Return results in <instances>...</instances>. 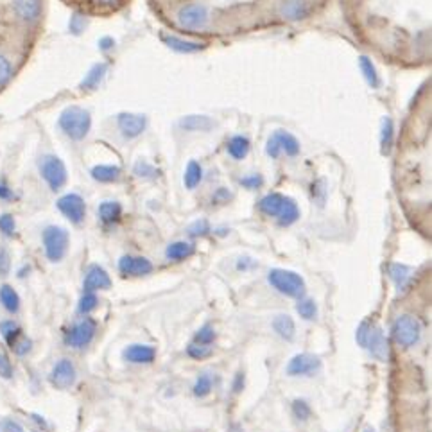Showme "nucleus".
<instances>
[{
  "mask_svg": "<svg viewBox=\"0 0 432 432\" xmlns=\"http://www.w3.org/2000/svg\"><path fill=\"white\" fill-rule=\"evenodd\" d=\"M122 355L126 361L135 362V364H149V362L155 361L156 350L153 346H147V344H131L124 350Z\"/></svg>",
  "mask_w": 432,
  "mask_h": 432,
  "instance_id": "obj_16",
  "label": "nucleus"
},
{
  "mask_svg": "<svg viewBox=\"0 0 432 432\" xmlns=\"http://www.w3.org/2000/svg\"><path fill=\"white\" fill-rule=\"evenodd\" d=\"M267 280L278 292H282L289 298H301L305 292V280L294 271L273 270L270 271Z\"/></svg>",
  "mask_w": 432,
  "mask_h": 432,
  "instance_id": "obj_2",
  "label": "nucleus"
},
{
  "mask_svg": "<svg viewBox=\"0 0 432 432\" xmlns=\"http://www.w3.org/2000/svg\"><path fill=\"white\" fill-rule=\"evenodd\" d=\"M146 117L137 113L119 115V129L126 138H137L146 129Z\"/></svg>",
  "mask_w": 432,
  "mask_h": 432,
  "instance_id": "obj_14",
  "label": "nucleus"
},
{
  "mask_svg": "<svg viewBox=\"0 0 432 432\" xmlns=\"http://www.w3.org/2000/svg\"><path fill=\"white\" fill-rule=\"evenodd\" d=\"M364 432H375V431H373V429H366V431H364Z\"/></svg>",
  "mask_w": 432,
  "mask_h": 432,
  "instance_id": "obj_53",
  "label": "nucleus"
},
{
  "mask_svg": "<svg viewBox=\"0 0 432 432\" xmlns=\"http://www.w3.org/2000/svg\"><path fill=\"white\" fill-rule=\"evenodd\" d=\"M287 198L282 194H267L261 199V203H259V208H261V212L267 217H276L282 210V207L285 205Z\"/></svg>",
  "mask_w": 432,
  "mask_h": 432,
  "instance_id": "obj_19",
  "label": "nucleus"
},
{
  "mask_svg": "<svg viewBox=\"0 0 432 432\" xmlns=\"http://www.w3.org/2000/svg\"><path fill=\"white\" fill-rule=\"evenodd\" d=\"M276 219L282 226H291L294 225L296 220L300 219V208L294 203V199L287 198L285 205L282 207V210H280V214L276 216Z\"/></svg>",
  "mask_w": 432,
  "mask_h": 432,
  "instance_id": "obj_25",
  "label": "nucleus"
},
{
  "mask_svg": "<svg viewBox=\"0 0 432 432\" xmlns=\"http://www.w3.org/2000/svg\"><path fill=\"white\" fill-rule=\"evenodd\" d=\"M187 353H189L192 359H205L208 355H212V346H208V344H198V343H192L187 348Z\"/></svg>",
  "mask_w": 432,
  "mask_h": 432,
  "instance_id": "obj_38",
  "label": "nucleus"
},
{
  "mask_svg": "<svg viewBox=\"0 0 432 432\" xmlns=\"http://www.w3.org/2000/svg\"><path fill=\"white\" fill-rule=\"evenodd\" d=\"M228 153L235 160L246 158L247 153H250V140L246 137L237 135V137H234L228 142Z\"/></svg>",
  "mask_w": 432,
  "mask_h": 432,
  "instance_id": "obj_28",
  "label": "nucleus"
},
{
  "mask_svg": "<svg viewBox=\"0 0 432 432\" xmlns=\"http://www.w3.org/2000/svg\"><path fill=\"white\" fill-rule=\"evenodd\" d=\"M110 274L102 270L101 265H90L84 276V292H95L102 289H110Z\"/></svg>",
  "mask_w": 432,
  "mask_h": 432,
  "instance_id": "obj_15",
  "label": "nucleus"
},
{
  "mask_svg": "<svg viewBox=\"0 0 432 432\" xmlns=\"http://www.w3.org/2000/svg\"><path fill=\"white\" fill-rule=\"evenodd\" d=\"M214 339H216V330L210 325L201 326L196 334V343L198 344H210Z\"/></svg>",
  "mask_w": 432,
  "mask_h": 432,
  "instance_id": "obj_40",
  "label": "nucleus"
},
{
  "mask_svg": "<svg viewBox=\"0 0 432 432\" xmlns=\"http://www.w3.org/2000/svg\"><path fill=\"white\" fill-rule=\"evenodd\" d=\"M68 232L62 226H47L44 229V250L50 262H59L68 250Z\"/></svg>",
  "mask_w": 432,
  "mask_h": 432,
  "instance_id": "obj_3",
  "label": "nucleus"
},
{
  "mask_svg": "<svg viewBox=\"0 0 432 432\" xmlns=\"http://www.w3.org/2000/svg\"><path fill=\"white\" fill-rule=\"evenodd\" d=\"M9 267H11L9 253L6 250H0V274H8Z\"/></svg>",
  "mask_w": 432,
  "mask_h": 432,
  "instance_id": "obj_50",
  "label": "nucleus"
},
{
  "mask_svg": "<svg viewBox=\"0 0 432 432\" xmlns=\"http://www.w3.org/2000/svg\"><path fill=\"white\" fill-rule=\"evenodd\" d=\"M180 126L187 131H208L210 128H214V120L205 115H189L180 120Z\"/></svg>",
  "mask_w": 432,
  "mask_h": 432,
  "instance_id": "obj_20",
  "label": "nucleus"
},
{
  "mask_svg": "<svg viewBox=\"0 0 432 432\" xmlns=\"http://www.w3.org/2000/svg\"><path fill=\"white\" fill-rule=\"evenodd\" d=\"M122 174L120 167L117 165H95L92 169V178L95 181H101V183H113L117 181Z\"/></svg>",
  "mask_w": 432,
  "mask_h": 432,
  "instance_id": "obj_22",
  "label": "nucleus"
},
{
  "mask_svg": "<svg viewBox=\"0 0 432 432\" xmlns=\"http://www.w3.org/2000/svg\"><path fill=\"white\" fill-rule=\"evenodd\" d=\"M13 77V65L8 57L0 54V88L9 83V79Z\"/></svg>",
  "mask_w": 432,
  "mask_h": 432,
  "instance_id": "obj_37",
  "label": "nucleus"
},
{
  "mask_svg": "<svg viewBox=\"0 0 432 432\" xmlns=\"http://www.w3.org/2000/svg\"><path fill=\"white\" fill-rule=\"evenodd\" d=\"M0 303L4 305L8 312L15 314L20 309V296L11 285H2L0 287Z\"/></svg>",
  "mask_w": 432,
  "mask_h": 432,
  "instance_id": "obj_27",
  "label": "nucleus"
},
{
  "mask_svg": "<svg viewBox=\"0 0 432 432\" xmlns=\"http://www.w3.org/2000/svg\"><path fill=\"white\" fill-rule=\"evenodd\" d=\"M321 370V361L312 353H300L287 364V375L291 377H312Z\"/></svg>",
  "mask_w": 432,
  "mask_h": 432,
  "instance_id": "obj_6",
  "label": "nucleus"
},
{
  "mask_svg": "<svg viewBox=\"0 0 432 432\" xmlns=\"http://www.w3.org/2000/svg\"><path fill=\"white\" fill-rule=\"evenodd\" d=\"M273 328L280 337H283V339L291 341L292 337H294L296 330L294 321H292L291 316H287V314H282V316H276V318H274Z\"/></svg>",
  "mask_w": 432,
  "mask_h": 432,
  "instance_id": "obj_26",
  "label": "nucleus"
},
{
  "mask_svg": "<svg viewBox=\"0 0 432 432\" xmlns=\"http://www.w3.org/2000/svg\"><path fill=\"white\" fill-rule=\"evenodd\" d=\"M84 27H86V20H84L83 15H74L71 18V31L74 35H79L81 31H84Z\"/></svg>",
  "mask_w": 432,
  "mask_h": 432,
  "instance_id": "obj_46",
  "label": "nucleus"
},
{
  "mask_svg": "<svg viewBox=\"0 0 432 432\" xmlns=\"http://www.w3.org/2000/svg\"><path fill=\"white\" fill-rule=\"evenodd\" d=\"M0 377H4V379H11L13 377V366H11L9 359L2 352H0Z\"/></svg>",
  "mask_w": 432,
  "mask_h": 432,
  "instance_id": "obj_44",
  "label": "nucleus"
},
{
  "mask_svg": "<svg viewBox=\"0 0 432 432\" xmlns=\"http://www.w3.org/2000/svg\"><path fill=\"white\" fill-rule=\"evenodd\" d=\"M95 307H97V296L93 294V292H84L83 298H81V301H79L81 312L88 314V312H92Z\"/></svg>",
  "mask_w": 432,
  "mask_h": 432,
  "instance_id": "obj_41",
  "label": "nucleus"
},
{
  "mask_svg": "<svg viewBox=\"0 0 432 432\" xmlns=\"http://www.w3.org/2000/svg\"><path fill=\"white\" fill-rule=\"evenodd\" d=\"M359 66H361V71H362V74H364V77H366L368 84H370L371 88H377V86H379V74H377L375 65L371 63L370 57L361 56V59H359Z\"/></svg>",
  "mask_w": 432,
  "mask_h": 432,
  "instance_id": "obj_31",
  "label": "nucleus"
},
{
  "mask_svg": "<svg viewBox=\"0 0 432 432\" xmlns=\"http://www.w3.org/2000/svg\"><path fill=\"white\" fill-rule=\"evenodd\" d=\"M241 183H243L246 189H256V187L262 185V178L256 176V174H253V176L243 178V180H241Z\"/></svg>",
  "mask_w": 432,
  "mask_h": 432,
  "instance_id": "obj_49",
  "label": "nucleus"
},
{
  "mask_svg": "<svg viewBox=\"0 0 432 432\" xmlns=\"http://www.w3.org/2000/svg\"><path fill=\"white\" fill-rule=\"evenodd\" d=\"M15 229H17L15 217L11 216V214H2V216H0V232H2L6 237H13Z\"/></svg>",
  "mask_w": 432,
  "mask_h": 432,
  "instance_id": "obj_39",
  "label": "nucleus"
},
{
  "mask_svg": "<svg viewBox=\"0 0 432 432\" xmlns=\"http://www.w3.org/2000/svg\"><path fill=\"white\" fill-rule=\"evenodd\" d=\"M156 172L158 171H156L153 165H149L147 162H144V160L137 162V165H135V174H137L138 178H155Z\"/></svg>",
  "mask_w": 432,
  "mask_h": 432,
  "instance_id": "obj_43",
  "label": "nucleus"
},
{
  "mask_svg": "<svg viewBox=\"0 0 432 432\" xmlns=\"http://www.w3.org/2000/svg\"><path fill=\"white\" fill-rule=\"evenodd\" d=\"M41 0H13V11L22 22L35 24L41 17Z\"/></svg>",
  "mask_w": 432,
  "mask_h": 432,
  "instance_id": "obj_13",
  "label": "nucleus"
},
{
  "mask_svg": "<svg viewBox=\"0 0 432 432\" xmlns=\"http://www.w3.org/2000/svg\"><path fill=\"white\" fill-rule=\"evenodd\" d=\"M122 216V207H120L117 201H104L99 207V219L104 223V225H113Z\"/></svg>",
  "mask_w": 432,
  "mask_h": 432,
  "instance_id": "obj_24",
  "label": "nucleus"
},
{
  "mask_svg": "<svg viewBox=\"0 0 432 432\" xmlns=\"http://www.w3.org/2000/svg\"><path fill=\"white\" fill-rule=\"evenodd\" d=\"M201 180H203V169H201V165L198 162H190L187 165L185 178H183L185 187L187 189H196L201 183Z\"/></svg>",
  "mask_w": 432,
  "mask_h": 432,
  "instance_id": "obj_30",
  "label": "nucleus"
},
{
  "mask_svg": "<svg viewBox=\"0 0 432 432\" xmlns=\"http://www.w3.org/2000/svg\"><path fill=\"white\" fill-rule=\"evenodd\" d=\"M389 274H391L393 280L397 282L398 289H402V287H406V283L409 282L411 270L402 264H391L389 265Z\"/></svg>",
  "mask_w": 432,
  "mask_h": 432,
  "instance_id": "obj_33",
  "label": "nucleus"
},
{
  "mask_svg": "<svg viewBox=\"0 0 432 432\" xmlns=\"http://www.w3.org/2000/svg\"><path fill=\"white\" fill-rule=\"evenodd\" d=\"M75 382V368L68 359H62L50 371V384L57 389L71 388Z\"/></svg>",
  "mask_w": 432,
  "mask_h": 432,
  "instance_id": "obj_11",
  "label": "nucleus"
},
{
  "mask_svg": "<svg viewBox=\"0 0 432 432\" xmlns=\"http://www.w3.org/2000/svg\"><path fill=\"white\" fill-rule=\"evenodd\" d=\"M393 335L400 346L409 348L418 343L420 335H422V326L415 316L404 314V316H398L397 321L393 323Z\"/></svg>",
  "mask_w": 432,
  "mask_h": 432,
  "instance_id": "obj_5",
  "label": "nucleus"
},
{
  "mask_svg": "<svg viewBox=\"0 0 432 432\" xmlns=\"http://www.w3.org/2000/svg\"><path fill=\"white\" fill-rule=\"evenodd\" d=\"M271 138H273L274 144L278 146L280 153H285L287 156H296L298 153H300V142L296 140L291 133L278 129Z\"/></svg>",
  "mask_w": 432,
  "mask_h": 432,
  "instance_id": "obj_18",
  "label": "nucleus"
},
{
  "mask_svg": "<svg viewBox=\"0 0 432 432\" xmlns=\"http://www.w3.org/2000/svg\"><path fill=\"white\" fill-rule=\"evenodd\" d=\"M119 270L124 276H144L153 271V264L144 256L126 255L120 259Z\"/></svg>",
  "mask_w": 432,
  "mask_h": 432,
  "instance_id": "obj_12",
  "label": "nucleus"
},
{
  "mask_svg": "<svg viewBox=\"0 0 432 432\" xmlns=\"http://www.w3.org/2000/svg\"><path fill=\"white\" fill-rule=\"evenodd\" d=\"M38 169H40V176L44 178L45 183L50 187V190H62L66 183V167L62 160L57 158L56 155H44L38 163Z\"/></svg>",
  "mask_w": 432,
  "mask_h": 432,
  "instance_id": "obj_4",
  "label": "nucleus"
},
{
  "mask_svg": "<svg viewBox=\"0 0 432 432\" xmlns=\"http://www.w3.org/2000/svg\"><path fill=\"white\" fill-rule=\"evenodd\" d=\"M95 330H97V325H95L93 319H81L79 323H75L71 330H68V334H66V343L71 344L72 348H84L86 344L92 343Z\"/></svg>",
  "mask_w": 432,
  "mask_h": 432,
  "instance_id": "obj_8",
  "label": "nucleus"
},
{
  "mask_svg": "<svg viewBox=\"0 0 432 432\" xmlns=\"http://www.w3.org/2000/svg\"><path fill=\"white\" fill-rule=\"evenodd\" d=\"M106 72H108V65H104V63H97V65H93L88 71V74L84 75L83 83H81V88L83 90L97 88L99 83L104 79Z\"/></svg>",
  "mask_w": 432,
  "mask_h": 432,
  "instance_id": "obj_21",
  "label": "nucleus"
},
{
  "mask_svg": "<svg viewBox=\"0 0 432 432\" xmlns=\"http://www.w3.org/2000/svg\"><path fill=\"white\" fill-rule=\"evenodd\" d=\"M0 427H2V432H22V427L17 422H13V420H6Z\"/></svg>",
  "mask_w": 432,
  "mask_h": 432,
  "instance_id": "obj_51",
  "label": "nucleus"
},
{
  "mask_svg": "<svg viewBox=\"0 0 432 432\" xmlns=\"http://www.w3.org/2000/svg\"><path fill=\"white\" fill-rule=\"evenodd\" d=\"M393 137H395V128H393V120L389 117L382 120V133H380V144H382V153L388 155L393 147Z\"/></svg>",
  "mask_w": 432,
  "mask_h": 432,
  "instance_id": "obj_32",
  "label": "nucleus"
},
{
  "mask_svg": "<svg viewBox=\"0 0 432 432\" xmlns=\"http://www.w3.org/2000/svg\"><path fill=\"white\" fill-rule=\"evenodd\" d=\"M11 348H15V352H17L18 355H24V353H27L29 350H31V341L26 339V337H22V335H20V337L15 341V344L11 346Z\"/></svg>",
  "mask_w": 432,
  "mask_h": 432,
  "instance_id": "obj_47",
  "label": "nucleus"
},
{
  "mask_svg": "<svg viewBox=\"0 0 432 432\" xmlns=\"http://www.w3.org/2000/svg\"><path fill=\"white\" fill-rule=\"evenodd\" d=\"M208 22V11L201 4H189L178 11V24L183 29H203Z\"/></svg>",
  "mask_w": 432,
  "mask_h": 432,
  "instance_id": "obj_7",
  "label": "nucleus"
},
{
  "mask_svg": "<svg viewBox=\"0 0 432 432\" xmlns=\"http://www.w3.org/2000/svg\"><path fill=\"white\" fill-rule=\"evenodd\" d=\"M364 348L370 350V353L377 361H388V341L384 337V332L380 326H368L366 339H364Z\"/></svg>",
  "mask_w": 432,
  "mask_h": 432,
  "instance_id": "obj_10",
  "label": "nucleus"
},
{
  "mask_svg": "<svg viewBox=\"0 0 432 432\" xmlns=\"http://www.w3.org/2000/svg\"><path fill=\"white\" fill-rule=\"evenodd\" d=\"M57 124H59V129H62L71 140L79 142L90 133V128H92V117H90L88 111L83 110V108L68 106L62 111Z\"/></svg>",
  "mask_w": 432,
  "mask_h": 432,
  "instance_id": "obj_1",
  "label": "nucleus"
},
{
  "mask_svg": "<svg viewBox=\"0 0 432 432\" xmlns=\"http://www.w3.org/2000/svg\"><path fill=\"white\" fill-rule=\"evenodd\" d=\"M296 310H298V314L303 319H314L316 314H318V307H316L312 300H300L296 305Z\"/></svg>",
  "mask_w": 432,
  "mask_h": 432,
  "instance_id": "obj_35",
  "label": "nucleus"
},
{
  "mask_svg": "<svg viewBox=\"0 0 432 432\" xmlns=\"http://www.w3.org/2000/svg\"><path fill=\"white\" fill-rule=\"evenodd\" d=\"M292 413H294L296 418L301 420V422L309 420L310 418L309 404H307V402H303V400H296L294 404H292Z\"/></svg>",
  "mask_w": 432,
  "mask_h": 432,
  "instance_id": "obj_42",
  "label": "nucleus"
},
{
  "mask_svg": "<svg viewBox=\"0 0 432 432\" xmlns=\"http://www.w3.org/2000/svg\"><path fill=\"white\" fill-rule=\"evenodd\" d=\"M208 223L207 220H198V223H194V225L190 226L189 228V234L190 235H205L208 232Z\"/></svg>",
  "mask_w": 432,
  "mask_h": 432,
  "instance_id": "obj_48",
  "label": "nucleus"
},
{
  "mask_svg": "<svg viewBox=\"0 0 432 432\" xmlns=\"http://www.w3.org/2000/svg\"><path fill=\"white\" fill-rule=\"evenodd\" d=\"M0 332H2V335L6 337V341H8L11 346L15 344V341L22 335V330H20V326L17 325L15 321H4V323H0Z\"/></svg>",
  "mask_w": 432,
  "mask_h": 432,
  "instance_id": "obj_34",
  "label": "nucleus"
},
{
  "mask_svg": "<svg viewBox=\"0 0 432 432\" xmlns=\"http://www.w3.org/2000/svg\"><path fill=\"white\" fill-rule=\"evenodd\" d=\"M57 208L74 225H81L86 216V205L79 194H65L57 199Z\"/></svg>",
  "mask_w": 432,
  "mask_h": 432,
  "instance_id": "obj_9",
  "label": "nucleus"
},
{
  "mask_svg": "<svg viewBox=\"0 0 432 432\" xmlns=\"http://www.w3.org/2000/svg\"><path fill=\"white\" fill-rule=\"evenodd\" d=\"M192 253H194V246L185 243V241H180V243H172L171 246L167 247L165 255H167L169 261H183V259L190 256Z\"/></svg>",
  "mask_w": 432,
  "mask_h": 432,
  "instance_id": "obj_29",
  "label": "nucleus"
},
{
  "mask_svg": "<svg viewBox=\"0 0 432 432\" xmlns=\"http://www.w3.org/2000/svg\"><path fill=\"white\" fill-rule=\"evenodd\" d=\"M115 41L111 40V38H102L101 41H99V47H101V50H110L111 47H113Z\"/></svg>",
  "mask_w": 432,
  "mask_h": 432,
  "instance_id": "obj_52",
  "label": "nucleus"
},
{
  "mask_svg": "<svg viewBox=\"0 0 432 432\" xmlns=\"http://www.w3.org/2000/svg\"><path fill=\"white\" fill-rule=\"evenodd\" d=\"M163 41L171 47L172 50H178V53L183 54H192L198 53V50L205 49L203 44H198V41H189V40H181V38H176V36H165Z\"/></svg>",
  "mask_w": 432,
  "mask_h": 432,
  "instance_id": "obj_23",
  "label": "nucleus"
},
{
  "mask_svg": "<svg viewBox=\"0 0 432 432\" xmlns=\"http://www.w3.org/2000/svg\"><path fill=\"white\" fill-rule=\"evenodd\" d=\"M101 2H113V0H101Z\"/></svg>",
  "mask_w": 432,
  "mask_h": 432,
  "instance_id": "obj_54",
  "label": "nucleus"
},
{
  "mask_svg": "<svg viewBox=\"0 0 432 432\" xmlns=\"http://www.w3.org/2000/svg\"><path fill=\"white\" fill-rule=\"evenodd\" d=\"M212 389V377L208 375V373H203V375H199L198 382L194 386V395L196 397H207L208 393Z\"/></svg>",
  "mask_w": 432,
  "mask_h": 432,
  "instance_id": "obj_36",
  "label": "nucleus"
},
{
  "mask_svg": "<svg viewBox=\"0 0 432 432\" xmlns=\"http://www.w3.org/2000/svg\"><path fill=\"white\" fill-rule=\"evenodd\" d=\"M310 8L307 4V0H285L280 9V15H282L285 20H291V22H298V20H303V18L309 17Z\"/></svg>",
  "mask_w": 432,
  "mask_h": 432,
  "instance_id": "obj_17",
  "label": "nucleus"
},
{
  "mask_svg": "<svg viewBox=\"0 0 432 432\" xmlns=\"http://www.w3.org/2000/svg\"><path fill=\"white\" fill-rule=\"evenodd\" d=\"M15 198V190L11 189L4 178H0V201H11Z\"/></svg>",
  "mask_w": 432,
  "mask_h": 432,
  "instance_id": "obj_45",
  "label": "nucleus"
}]
</instances>
